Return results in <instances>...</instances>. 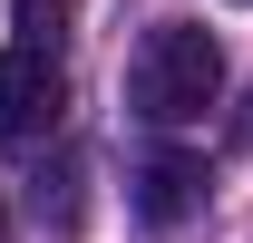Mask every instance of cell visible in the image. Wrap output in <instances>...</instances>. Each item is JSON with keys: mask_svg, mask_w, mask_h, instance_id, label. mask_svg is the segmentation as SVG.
<instances>
[{"mask_svg": "<svg viewBox=\"0 0 253 243\" xmlns=\"http://www.w3.org/2000/svg\"><path fill=\"white\" fill-rule=\"evenodd\" d=\"M214 97H224V49H214V30L166 20V30L136 39V59H126V107H136L146 126H195Z\"/></svg>", "mask_w": 253, "mask_h": 243, "instance_id": "cell-1", "label": "cell"}, {"mask_svg": "<svg viewBox=\"0 0 253 243\" xmlns=\"http://www.w3.org/2000/svg\"><path fill=\"white\" fill-rule=\"evenodd\" d=\"M68 117V78L49 49H0V146H30Z\"/></svg>", "mask_w": 253, "mask_h": 243, "instance_id": "cell-2", "label": "cell"}, {"mask_svg": "<svg viewBox=\"0 0 253 243\" xmlns=\"http://www.w3.org/2000/svg\"><path fill=\"white\" fill-rule=\"evenodd\" d=\"M195 204H205V165H195V156H156V165L136 175V214H146V224H185Z\"/></svg>", "mask_w": 253, "mask_h": 243, "instance_id": "cell-3", "label": "cell"}, {"mask_svg": "<svg viewBox=\"0 0 253 243\" xmlns=\"http://www.w3.org/2000/svg\"><path fill=\"white\" fill-rule=\"evenodd\" d=\"M10 20H20V49H49V39L78 20V0H10Z\"/></svg>", "mask_w": 253, "mask_h": 243, "instance_id": "cell-4", "label": "cell"}, {"mask_svg": "<svg viewBox=\"0 0 253 243\" xmlns=\"http://www.w3.org/2000/svg\"><path fill=\"white\" fill-rule=\"evenodd\" d=\"M244 10H253V0H244Z\"/></svg>", "mask_w": 253, "mask_h": 243, "instance_id": "cell-5", "label": "cell"}]
</instances>
